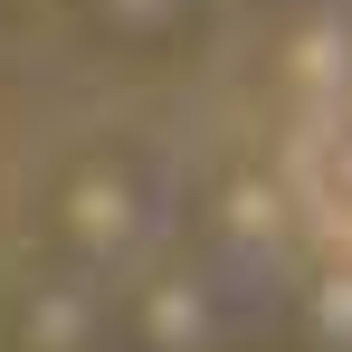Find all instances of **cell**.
<instances>
[{"label":"cell","mask_w":352,"mask_h":352,"mask_svg":"<svg viewBox=\"0 0 352 352\" xmlns=\"http://www.w3.org/2000/svg\"><path fill=\"white\" fill-rule=\"evenodd\" d=\"M286 200L295 219L324 238L333 257H352V96L314 105L286 143Z\"/></svg>","instance_id":"1"}]
</instances>
